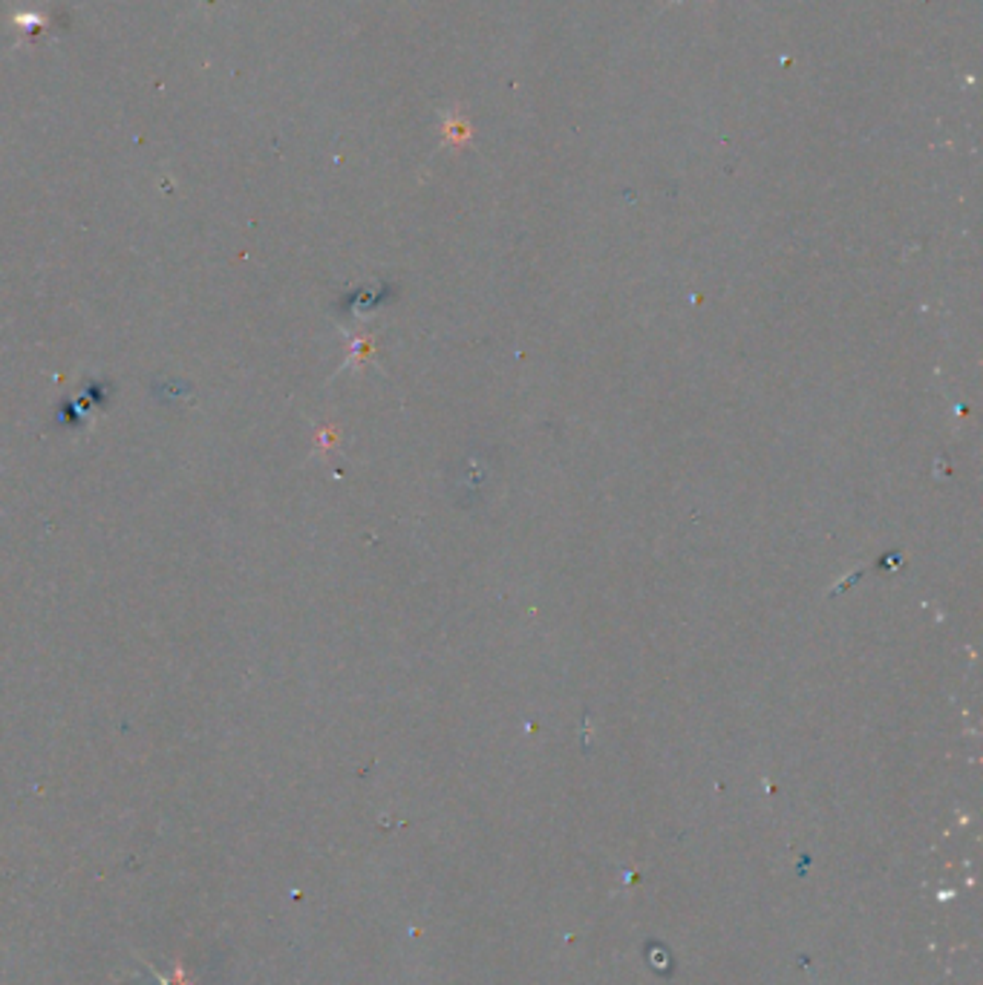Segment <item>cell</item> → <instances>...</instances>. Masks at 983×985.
<instances>
[{
    "mask_svg": "<svg viewBox=\"0 0 983 985\" xmlns=\"http://www.w3.org/2000/svg\"><path fill=\"white\" fill-rule=\"evenodd\" d=\"M153 974H156V980H159V985H190V980H188V971L183 969V965H176L174 971H171V974H159L156 969H151Z\"/></svg>",
    "mask_w": 983,
    "mask_h": 985,
    "instance_id": "cell-1",
    "label": "cell"
}]
</instances>
